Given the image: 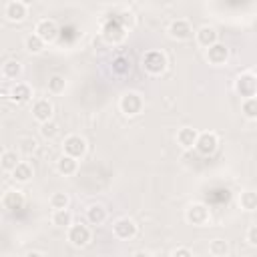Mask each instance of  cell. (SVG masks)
Here are the masks:
<instances>
[{"mask_svg": "<svg viewBox=\"0 0 257 257\" xmlns=\"http://www.w3.org/2000/svg\"><path fill=\"white\" fill-rule=\"evenodd\" d=\"M167 64H169L167 62V56L161 50H147L143 54V70L149 72L151 76L163 74L167 70Z\"/></svg>", "mask_w": 257, "mask_h": 257, "instance_id": "1", "label": "cell"}, {"mask_svg": "<svg viewBox=\"0 0 257 257\" xmlns=\"http://www.w3.org/2000/svg\"><path fill=\"white\" fill-rule=\"evenodd\" d=\"M185 219L195 227H205L211 221V211L205 203H193L185 211Z\"/></svg>", "mask_w": 257, "mask_h": 257, "instance_id": "2", "label": "cell"}, {"mask_svg": "<svg viewBox=\"0 0 257 257\" xmlns=\"http://www.w3.org/2000/svg\"><path fill=\"white\" fill-rule=\"evenodd\" d=\"M118 108H120V112L126 114V116H137V114L143 110V96H141L139 92H135V90H128V92H124V94L120 96Z\"/></svg>", "mask_w": 257, "mask_h": 257, "instance_id": "3", "label": "cell"}, {"mask_svg": "<svg viewBox=\"0 0 257 257\" xmlns=\"http://www.w3.org/2000/svg\"><path fill=\"white\" fill-rule=\"evenodd\" d=\"M137 233H139V227L128 217H120V219H116L112 223V235L116 239H120V241H131V239L137 237Z\"/></svg>", "mask_w": 257, "mask_h": 257, "instance_id": "4", "label": "cell"}, {"mask_svg": "<svg viewBox=\"0 0 257 257\" xmlns=\"http://www.w3.org/2000/svg\"><path fill=\"white\" fill-rule=\"evenodd\" d=\"M102 36H104L106 42L116 44V42H120V40L126 36V26L118 20V16H114V18H110V20L104 22V26H102Z\"/></svg>", "mask_w": 257, "mask_h": 257, "instance_id": "5", "label": "cell"}, {"mask_svg": "<svg viewBox=\"0 0 257 257\" xmlns=\"http://www.w3.org/2000/svg\"><path fill=\"white\" fill-rule=\"evenodd\" d=\"M235 90L239 96L249 98V96H257V76L253 72H243L235 78Z\"/></svg>", "mask_w": 257, "mask_h": 257, "instance_id": "6", "label": "cell"}, {"mask_svg": "<svg viewBox=\"0 0 257 257\" xmlns=\"http://www.w3.org/2000/svg\"><path fill=\"white\" fill-rule=\"evenodd\" d=\"M66 237H68L70 245H74V247H84V245L90 243L92 233H90L88 225H84V223H72V225L68 227Z\"/></svg>", "mask_w": 257, "mask_h": 257, "instance_id": "7", "label": "cell"}, {"mask_svg": "<svg viewBox=\"0 0 257 257\" xmlns=\"http://www.w3.org/2000/svg\"><path fill=\"white\" fill-rule=\"evenodd\" d=\"M219 147V137L211 131H205V133H199L197 137V145H195V151L203 157H211Z\"/></svg>", "mask_w": 257, "mask_h": 257, "instance_id": "8", "label": "cell"}, {"mask_svg": "<svg viewBox=\"0 0 257 257\" xmlns=\"http://www.w3.org/2000/svg\"><path fill=\"white\" fill-rule=\"evenodd\" d=\"M167 32H169V36H171L173 40H179V42H181V40H189V38L193 36V26H191L189 20L177 18V20H173V22L169 24Z\"/></svg>", "mask_w": 257, "mask_h": 257, "instance_id": "9", "label": "cell"}, {"mask_svg": "<svg viewBox=\"0 0 257 257\" xmlns=\"http://www.w3.org/2000/svg\"><path fill=\"white\" fill-rule=\"evenodd\" d=\"M62 149H64L66 155H70L74 159H80L86 153V141L80 135H68L62 143Z\"/></svg>", "mask_w": 257, "mask_h": 257, "instance_id": "10", "label": "cell"}, {"mask_svg": "<svg viewBox=\"0 0 257 257\" xmlns=\"http://www.w3.org/2000/svg\"><path fill=\"white\" fill-rule=\"evenodd\" d=\"M26 199H24V193L18 191V189H8L4 195H2V209L14 213V211H20L24 207Z\"/></svg>", "mask_w": 257, "mask_h": 257, "instance_id": "11", "label": "cell"}, {"mask_svg": "<svg viewBox=\"0 0 257 257\" xmlns=\"http://www.w3.org/2000/svg\"><path fill=\"white\" fill-rule=\"evenodd\" d=\"M34 32H36L44 42H54V40L58 38V32H60V30H58V26H56L54 20H50V18H42V20H38Z\"/></svg>", "mask_w": 257, "mask_h": 257, "instance_id": "12", "label": "cell"}, {"mask_svg": "<svg viewBox=\"0 0 257 257\" xmlns=\"http://www.w3.org/2000/svg\"><path fill=\"white\" fill-rule=\"evenodd\" d=\"M26 14H28V6L22 4L20 0H10V2L4 6V16H6V20H10V22H22V20L26 18Z\"/></svg>", "mask_w": 257, "mask_h": 257, "instance_id": "13", "label": "cell"}, {"mask_svg": "<svg viewBox=\"0 0 257 257\" xmlns=\"http://www.w3.org/2000/svg\"><path fill=\"white\" fill-rule=\"evenodd\" d=\"M195 38H197V44L207 50L209 46H213L215 42H219V32H217L215 26L205 24V26H201V28L195 32Z\"/></svg>", "mask_w": 257, "mask_h": 257, "instance_id": "14", "label": "cell"}, {"mask_svg": "<svg viewBox=\"0 0 257 257\" xmlns=\"http://www.w3.org/2000/svg\"><path fill=\"white\" fill-rule=\"evenodd\" d=\"M52 112H54V106L48 98H38L34 104H32V116L34 120L38 122H46V120H52Z\"/></svg>", "mask_w": 257, "mask_h": 257, "instance_id": "15", "label": "cell"}, {"mask_svg": "<svg viewBox=\"0 0 257 257\" xmlns=\"http://www.w3.org/2000/svg\"><path fill=\"white\" fill-rule=\"evenodd\" d=\"M207 60H209V64H215V66H221V64H225L227 60H229V48L225 46V44H221V42H215L213 46H209L207 48Z\"/></svg>", "mask_w": 257, "mask_h": 257, "instance_id": "16", "label": "cell"}, {"mask_svg": "<svg viewBox=\"0 0 257 257\" xmlns=\"http://www.w3.org/2000/svg\"><path fill=\"white\" fill-rule=\"evenodd\" d=\"M197 137H199L197 128L183 126V128L177 131V145H179L183 151H191V149H195V145H197Z\"/></svg>", "mask_w": 257, "mask_h": 257, "instance_id": "17", "label": "cell"}, {"mask_svg": "<svg viewBox=\"0 0 257 257\" xmlns=\"http://www.w3.org/2000/svg\"><path fill=\"white\" fill-rule=\"evenodd\" d=\"M32 98V88L26 84V82H16L12 88H10V100L16 102V104H24Z\"/></svg>", "mask_w": 257, "mask_h": 257, "instance_id": "18", "label": "cell"}, {"mask_svg": "<svg viewBox=\"0 0 257 257\" xmlns=\"http://www.w3.org/2000/svg\"><path fill=\"white\" fill-rule=\"evenodd\" d=\"M56 171L60 173V175H64V177H70V175H74L76 171H78V159H74V157H70V155H62V157H58V161H56Z\"/></svg>", "mask_w": 257, "mask_h": 257, "instance_id": "19", "label": "cell"}, {"mask_svg": "<svg viewBox=\"0 0 257 257\" xmlns=\"http://www.w3.org/2000/svg\"><path fill=\"white\" fill-rule=\"evenodd\" d=\"M10 175H12V179H14L16 183H28V181L32 179L34 171H32V167H30L26 161H20V163L14 167V171H12Z\"/></svg>", "mask_w": 257, "mask_h": 257, "instance_id": "20", "label": "cell"}, {"mask_svg": "<svg viewBox=\"0 0 257 257\" xmlns=\"http://www.w3.org/2000/svg\"><path fill=\"white\" fill-rule=\"evenodd\" d=\"M86 219L90 225H102L106 221V209L100 203H94L86 209Z\"/></svg>", "mask_w": 257, "mask_h": 257, "instance_id": "21", "label": "cell"}, {"mask_svg": "<svg viewBox=\"0 0 257 257\" xmlns=\"http://www.w3.org/2000/svg\"><path fill=\"white\" fill-rule=\"evenodd\" d=\"M50 221L54 227H62V229H68L72 225V213L68 209H54L52 215H50Z\"/></svg>", "mask_w": 257, "mask_h": 257, "instance_id": "22", "label": "cell"}, {"mask_svg": "<svg viewBox=\"0 0 257 257\" xmlns=\"http://www.w3.org/2000/svg\"><path fill=\"white\" fill-rule=\"evenodd\" d=\"M44 40L36 34V32H32V34H28L26 38H24V48H26V52H30V54H40L42 50H44Z\"/></svg>", "mask_w": 257, "mask_h": 257, "instance_id": "23", "label": "cell"}, {"mask_svg": "<svg viewBox=\"0 0 257 257\" xmlns=\"http://www.w3.org/2000/svg\"><path fill=\"white\" fill-rule=\"evenodd\" d=\"M22 72V64L18 60H6L2 64V78L4 80H16Z\"/></svg>", "mask_w": 257, "mask_h": 257, "instance_id": "24", "label": "cell"}, {"mask_svg": "<svg viewBox=\"0 0 257 257\" xmlns=\"http://www.w3.org/2000/svg\"><path fill=\"white\" fill-rule=\"evenodd\" d=\"M20 163V159H18V153L16 151H4L2 153V157H0V165H2V169L6 171V173H12L14 171V167Z\"/></svg>", "mask_w": 257, "mask_h": 257, "instance_id": "25", "label": "cell"}, {"mask_svg": "<svg viewBox=\"0 0 257 257\" xmlns=\"http://www.w3.org/2000/svg\"><path fill=\"white\" fill-rule=\"evenodd\" d=\"M239 205L245 211H257V191H243L239 195Z\"/></svg>", "mask_w": 257, "mask_h": 257, "instance_id": "26", "label": "cell"}, {"mask_svg": "<svg viewBox=\"0 0 257 257\" xmlns=\"http://www.w3.org/2000/svg\"><path fill=\"white\" fill-rule=\"evenodd\" d=\"M229 245H227V241H223V239H213L211 243H209V253L211 255H215V257H225V255H229Z\"/></svg>", "mask_w": 257, "mask_h": 257, "instance_id": "27", "label": "cell"}, {"mask_svg": "<svg viewBox=\"0 0 257 257\" xmlns=\"http://www.w3.org/2000/svg\"><path fill=\"white\" fill-rule=\"evenodd\" d=\"M241 112H243L247 118H257V96L243 98V102H241Z\"/></svg>", "mask_w": 257, "mask_h": 257, "instance_id": "28", "label": "cell"}, {"mask_svg": "<svg viewBox=\"0 0 257 257\" xmlns=\"http://www.w3.org/2000/svg\"><path fill=\"white\" fill-rule=\"evenodd\" d=\"M64 88H66V80H64V76H60V74H52V76L48 78V90H50L52 94H60V92H64Z\"/></svg>", "mask_w": 257, "mask_h": 257, "instance_id": "29", "label": "cell"}, {"mask_svg": "<svg viewBox=\"0 0 257 257\" xmlns=\"http://www.w3.org/2000/svg\"><path fill=\"white\" fill-rule=\"evenodd\" d=\"M68 205H70V199H68L66 193H62V191L52 193V197H50V207L52 209H68Z\"/></svg>", "mask_w": 257, "mask_h": 257, "instance_id": "30", "label": "cell"}, {"mask_svg": "<svg viewBox=\"0 0 257 257\" xmlns=\"http://www.w3.org/2000/svg\"><path fill=\"white\" fill-rule=\"evenodd\" d=\"M40 135L44 137V139H54L56 135H58V124L54 122V120H46V122H40Z\"/></svg>", "mask_w": 257, "mask_h": 257, "instance_id": "31", "label": "cell"}, {"mask_svg": "<svg viewBox=\"0 0 257 257\" xmlns=\"http://www.w3.org/2000/svg\"><path fill=\"white\" fill-rule=\"evenodd\" d=\"M36 145H38V143H36L32 137H22V139L18 141V151L24 153V155H30V153L36 151Z\"/></svg>", "mask_w": 257, "mask_h": 257, "instance_id": "32", "label": "cell"}, {"mask_svg": "<svg viewBox=\"0 0 257 257\" xmlns=\"http://www.w3.org/2000/svg\"><path fill=\"white\" fill-rule=\"evenodd\" d=\"M247 243L251 247H257V225L249 227V231H247Z\"/></svg>", "mask_w": 257, "mask_h": 257, "instance_id": "33", "label": "cell"}, {"mask_svg": "<svg viewBox=\"0 0 257 257\" xmlns=\"http://www.w3.org/2000/svg\"><path fill=\"white\" fill-rule=\"evenodd\" d=\"M171 255H175V257H191L193 253H191V249L179 247V249H173V251H171Z\"/></svg>", "mask_w": 257, "mask_h": 257, "instance_id": "34", "label": "cell"}, {"mask_svg": "<svg viewBox=\"0 0 257 257\" xmlns=\"http://www.w3.org/2000/svg\"><path fill=\"white\" fill-rule=\"evenodd\" d=\"M36 255H44V253L42 251H28L26 253V257H36Z\"/></svg>", "mask_w": 257, "mask_h": 257, "instance_id": "35", "label": "cell"}, {"mask_svg": "<svg viewBox=\"0 0 257 257\" xmlns=\"http://www.w3.org/2000/svg\"><path fill=\"white\" fill-rule=\"evenodd\" d=\"M20 2H22V4H26V6H30V4H34L36 0H20Z\"/></svg>", "mask_w": 257, "mask_h": 257, "instance_id": "36", "label": "cell"}]
</instances>
